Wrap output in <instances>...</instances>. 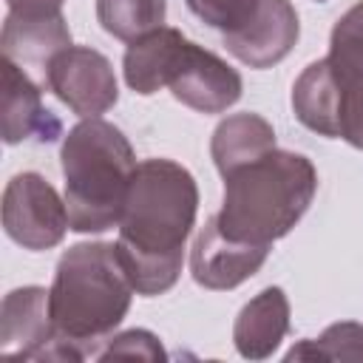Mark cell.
<instances>
[{
  "label": "cell",
  "instance_id": "obj_10",
  "mask_svg": "<svg viewBox=\"0 0 363 363\" xmlns=\"http://www.w3.org/2000/svg\"><path fill=\"white\" fill-rule=\"evenodd\" d=\"M0 133L6 145L28 139L51 142L60 133V119L43 105L37 82L9 57H0Z\"/></svg>",
  "mask_w": 363,
  "mask_h": 363
},
{
  "label": "cell",
  "instance_id": "obj_15",
  "mask_svg": "<svg viewBox=\"0 0 363 363\" xmlns=\"http://www.w3.org/2000/svg\"><path fill=\"white\" fill-rule=\"evenodd\" d=\"M184 45H187V37L170 26L153 28V31L142 34L139 40H133L122 60L125 82L130 85V91H136L142 96L162 91L170 82V74H173Z\"/></svg>",
  "mask_w": 363,
  "mask_h": 363
},
{
  "label": "cell",
  "instance_id": "obj_9",
  "mask_svg": "<svg viewBox=\"0 0 363 363\" xmlns=\"http://www.w3.org/2000/svg\"><path fill=\"white\" fill-rule=\"evenodd\" d=\"M167 88L182 105L199 113H224L230 105L241 99L244 82L241 74L233 65H227L218 54L187 40Z\"/></svg>",
  "mask_w": 363,
  "mask_h": 363
},
{
  "label": "cell",
  "instance_id": "obj_12",
  "mask_svg": "<svg viewBox=\"0 0 363 363\" xmlns=\"http://www.w3.org/2000/svg\"><path fill=\"white\" fill-rule=\"evenodd\" d=\"M286 332H289V301L281 286H267L238 312L233 326V343L241 357L264 360L281 346Z\"/></svg>",
  "mask_w": 363,
  "mask_h": 363
},
{
  "label": "cell",
  "instance_id": "obj_18",
  "mask_svg": "<svg viewBox=\"0 0 363 363\" xmlns=\"http://www.w3.org/2000/svg\"><path fill=\"white\" fill-rule=\"evenodd\" d=\"M167 14V0H96L99 26L125 43L139 40L142 34L162 28Z\"/></svg>",
  "mask_w": 363,
  "mask_h": 363
},
{
  "label": "cell",
  "instance_id": "obj_23",
  "mask_svg": "<svg viewBox=\"0 0 363 363\" xmlns=\"http://www.w3.org/2000/svg\"><path fill=\"white\" fill-rule=\"evenodd\" d=\"M315 3H326V0H315Z\"/></svg>",
  "mask_w": 363,
  "mask_h": 363
},
{
  "label": "cell",
  "instance_id": "obj_11",
  "mask_svg": "<svg viewBox=\"0 0 363 363\" xmlns=\"http://www.w3.org/2000/svg\"><path fill=\"white\" fill-rule=\"evenodd\" d=\"M54 340H57V326L51 318L48 289L43 286L11 289L0 306V352L9 357L40 360Z\"/></svg>",
  "mask_w": 363,
  "mask_h": 363
},
{
  "label": "cell",
  "instance_id": "obj_22",
  "mask_svg": "<svg viewBox=\"0 0 363 363\" xmlns=\"http://www.w3.org/2000/svg\"><path fill=\"white\" fill-rule=\"evenodd\" d=\"M9 11L26 14V17H45V14H60L65 0H6Z\"/></svg>",
  "mask_w": 363,
  "mask_h": 363
},
{
  "label": "cell",
  "instance_id": "obj_19",
  "mask_svg": "<svg viewBox=\"0 0 363 363\" xmlns=\"http://www.w3.org/2000/svg\"><path fill=\"white\" fill-rule=\"evenodd\" d=\"M286 360H363V326L354 320L332 323L318 340L292 346Z\"/></svg>",
  "mask_w": 363,
  "mask_h": 363
},
{
  "label": "cell",
  "instance_id": "obj_1",
  "mask_svg": "<svg viewBox=\"0 0 363 363\" xmlns=\"http://www.w3.org/2000/svg\"><path fill=\"white\" fill-rule=\"evenodd\" d=\"M196 213L199 187L187 167L173 159L136 164L116 224V252L139 295H162L179 281Z\"/></svg>",
  "mask_w": 363,
  "mask_h": 363
},
{
  "label": "cell",
  "instance_id": "obj_8",
  "mask_svg": "<svg viewBox=\"0 0 363 363\" xmlns=\"http://www.w3.org/2000/svg\"><path fill=\"white\" fill-rule=\"evenodd\" d=\"M301 23L289 0H258L255 11L235 28L221 34L224 48L250 68L281 62L298 43Z\"/></svg>",
  "mask_w": 363,
  "mask_h": 363
},
{
  "label": "cell",
  "instance_id": "obj_17",
  "mask_svg": "<svg viewBox=\"0 0 363 363\" xmlns=\"http://www.w3.org/2000/svg\"><path fill=\"white\" fill-rule=\"evenodd\" d=\"M326 60L343 94H363V0L335 23Z\"/></svg>",
  "mask_w": 363,
  "mask_h": 363
},
{
  "label": "cell",
  "instance_id": "obj_16",
  "mask_svg": "<svg viewBox=\"0 0 363 363\" xmlns=\"http://www.w3.org/2000/svg\"><path fill=\"white\" fill-rule=\"evenodd\" d=\"M269 150H275V130L264 116L250 111L221 119L210 139V153L221 176L261 159Z\"/></svg>",
  "mask_w": 363,
  "mask_h": 363
},
{
  "label": "cell",
  "instance_id": "obj_13",
  "mask_svg": "<svg viewBox=\"0 0 363 363\" xmlns=\"http://www.w3.org/2000/svg\"><path fill=\"white\" fill-rule=\"evenodd\" d=\"M3 57L14 60L20 68H40L45 74L48 62L71 45V31L62 14H45V17H26V14H6L3 23Z\"/></svg>",
  "mask_w": 363,
  "mask_h": 363
},
{
  "label": "cell",
  "instance_id": "obj_2",
  "mask_svg": "<svg viewBox=\"0 0 363 363\" xmlns=\"http://www.w3.org/2000/svg\"><path fill=\"white\" fill-rule=\"evenodd\" d=\"M136 286L116 252V244H74L57 261L48 289L57 340L68 360L96 357L102 343L125 320Z\"/></svg>",
  "mask_w": 363,
  "mask_h": 363
},
{
  "label": "cell",
  "instance_id": "obj_6",
  "mask_svg": "<svg viewBox=\"0 0 363 363\" xmlns=\"http://www.w3.org/2000/svg\"><path fill=\"white\" fill-rule=\"evenodd\" d=\"M45 85L82 119L105 113L119 99L116 74L108 57L88 45H68L60 51L45 68Z\"/></svg>",
  "mask_w": 363,
  "mask_h": 363
},
{
  "label": "cell",
  "instance_id": "obj_3",
  "mask_svg": "<svg viewBox=\"0 0 363 363\" xmlns=\"http://www.w3.org/2000/svg\"><path fill=\"white\" fill-rule=\"evenodd\" d=\"M318 190L315 164L292 150H269L224 176L221 230L252 244L284 238L309 210Z\"/></svg>",
  "mask_w": 363,
  "mask_h": 363
},
{
  "label": "cell",
  "instance_id": "obj_5",
  "mask_svg": "<svg viewBox=\"0 0 363 363\" xmlns=\"http://www.w3.org/2000/svg\"><path fill=\"white\" fill-rule=\"evenodd\" d=\"M3 230L23 250H51L71 230L65 199L40 173H17L3 190Z\"/></svg>",
  "mask_w": 363,
  "mask_h": 363
},
{
  "label": "cell",
  "instance_id": "obj_20",
  "mask_svg": "<svg viewBox=\"0 0 363 363\" xmlns=\"http://www.w3.org/2000/svg\"><path fill=\"white\" fill-rule=\"evenodd\" d=\"M255 6L258 0H187V9L210 28H218L221 34L241 26L255 11Z\"/></svg>",
  "mask_w": 363,
  "mask_h": 363
},
{
  "label": "cell",
  "instance_id": "obj_7",
  "mask_svg": "<svg viewBox=\"0 0 363 363\" xmlns=\"http://www.w3.org/2000/svg\"><path fill=\"white\" fill-rule=\"evenodd\" d=\"M267 255L269 244L233 238L221 230L218 218L210 216L193 241L190 272L193 281L204 289H235L264 267Z\"/></svg>",
  "mask_w": 363,
  "mask_h": 363
},
{
  "label": "cell",
  "instance_id": "obj_14",
  "mask_svg": "<svg viewBox=\"0 0 363 363\" xmlns=\"http://www.w3.org/2000/svg\"><path fill=\"white\" fill-rule=\"evenodd\" d=\"M292 111L298 122L320 136L340 139V113H343V91L329 65V60L309 62L292 85Z\"/></svg>",
  "mask_w": 363,
  "mask_h": 363
},
{
  "label": "cell",
  "instance_id": "obj_21",
  "mask_svg": "<svg viewBox=\"0 0 363 363\" xmlns=\"http://www.w3.org/2000/svg\"><path fill=\"white\" fill-rule=\"evenodd\" d=\"M99 357H142V360H164V349L159 337L147 329H128L105 343Z\"/></svg>",
  "mask_w": 363,
  "mask_h": 363
},
{
  "label": "cell",
  "instance_id": "obj_4",
  "mask_svg": "<svg viewBox=\"0 0 363 363\" xmlns=\"http://www.w3.org/2000/svg\"><path fill=\"white\" fill-rule=\"evenodd\" d=\"M60 162L71 230L105 233L116 227L139 164L128 136L99 116L82 119L65 133Z\"/></svg>",
  "mask_w": 363,
  "mask_h": 363
}]
</instances>
